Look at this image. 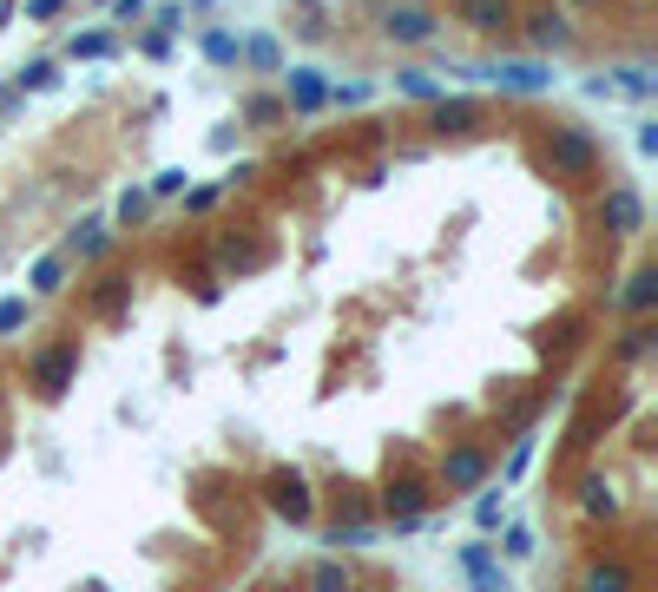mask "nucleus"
I'll return each instance as SVG.
<instances>
[{"instance_id": "obj_1", "label": "nucleus", "mask_w": 658, "mask_h": 592, "mask_svg": "<svg viewBox=\"0 0 658 592\" xmlns=\"http://www.w3.org/2000/svg\"><path fill=\"white\" fill-rule=\"evenodd\" d=\"M540 158H547V172L560 178V185H580V178L599 172V139L586 132V125H553L547 145H540Z\"/></svg>"}, {"instance_id": "obj_2", "label": "nucleus", "mask_w": 658, "mask_h": 592, "mask_svg": "<svg viewBox=\"0 0 658 592\" xmlns=\"http://www.w3.org/2000/svg\"><path fill=\"white\" fill-rule=\"evenodd\" d=\"M73 375H79V343H53L40 356H27V389L47 395V402H60L73 389Z\"/></svg>"}, {"instance_id": "obj_3", "label": "nucleus", "mask_w": 658, "mask_h": 592, "mask_svg": "<svg viewBox=\"0 0 658 592\" xmlns=\"http://www.w3.org/2000/svg\"><path fill=\"white\" fill-rule=\"evenodd\" d=\"M593 218L606 224L612 237H639V231H645V198H639V185H606V191H599V204H593Z\"/></svg>"}, {"instance_id": "obj_4", "label": "nucleus", "mask_w": 658, "mask_h": 592, "mask_svg": "<svg viewBox=\"0 0 658 592\" xmlns=\"http://www.w3.org/2000/svg\"><path fill=\"white\" fill-rule=\"evenodd\" d=\"M474 79L501 86V93H553V73L540 60H501V66H474Z\"/></svg>"}, {"instance_id": "obj_5", "label": "nucleus", "mask_w": 658, "mask_h": 592, "mask_svg": "<svg viewBox=\"0 0 658 592\" xmlns=\"http://www.w3.org/2000/svg\"><path fill=\"white\" fill-rule=\"evenodd\" d=\"M474 125H481V99H428V132L435 139H468Z\"/></svg>"}, {"instance_id": "obj_6", "label": "nucleus", "mask_w": 658, "mask_h": 592, "mask_svg": "<svg viewBox=\"0 0 658 592\" xmlns=\"http://www.w3.org/2000/svg\"><path fill=\"white\" fill-rule=\"evenodd\" d=\"M283 106H290V112H323V106H329V79L316 73V66H290Z\"/></svg>"}, {"instance_id": "obj_7", "label": "nucleus", "mask_w": 658, "mask_h": 592, "mask_svg": "<svg viewBox=\"0 0 658 592\" xmlns=\"http://www.w3.org/2000/svg\"><path fill=\"white\" fill-rule=\"evenodd\" d=\"M382 507H389V520L395 527H422V514H428V487L422 481H389V494H382Z\"/></svg>"}, {"instance_id": "obj_8", "label": "nucleus", "mask_w": 658, "mask_h": 592, "mask_svg": "<svg viewBox=\"0 0 658 592\" xmlns=\"http://www.w3.org/2000/svg\"><path fill=\"white\" fill-rule=\"evenodd\" d=\"M481 481H487V454L481 448H455L441 461V487H448V494H468V487H481Z\"/></svg>"}, {"instance_id": "obj_9", "label": "nucleus", "mask_w": 658, "mask_h": 592, "mask_svg": "<svg viewBox=\"0 0 658 592\" xmlns=\"http://www.w3.org/2000/svg\"><path fill=\"white\" fill-rule=\"evenodd\" d=\"M270 507L303 527V520H310V481H303V474H270Z\"/></svg>"}, {"instance_id": "obj_10", "label": "nucleus", "mask_w": 658, "mask_h": 592, "mask_svg": "<svg viewBox=\"0 0 658 592\" xmlns=\"http://www.w3.org/2000/svg\"><path fill=\"white\" fill-rule=\"evenodd\" d=\"M461 573L474 579V592H507V579H501V560H494V546H461Z\"/></svg>"}, {"instance_id": "obj_11", "label": "nucleus", "mask_w": 658, "mask_h": 592, "mask_svg": "<svg viewBox=\"0 0 658 592\" xmlns=\"http://www.w3.org/2000/svg\"><path fill=\"white\" fill-rule=\"evenodd\" d=\"M382 33L402 40V47H422V40H435V14H422V7H395V14L382 20Z\"/></svg>"}, {"instance_id": "obj_12", "label": "nucleus", "mask_w": 658, "mask_h": 592, "mask_svg": "<svg viewBox=\"0 0 658 592\" xmlns=\"http://www.w3.org/2000/svg\"><path fill=\"white\" fill-rule=\"evenodd\" d=\"M461 20L474 33H501V27H514V0H461Z\"/></svg>"}, {"instance_id": "obj_13", "label": "nucleus", "mask_w": 658, "mask_h": 592, "mask_svg": "<svg viewBox=\"0 0 658 592\" xmlns=\"http://www.w3.org/2000/svg\"><path fill=\"white\" fill-rule=\"evenodd\" d=\"M639 579H632V566H619V560H593L580 573V592H632Z\"/></svg>"}, {"instance_id": "obj_14", "label": "nucleus", "mask_w": 658, "mask_h": 592, "mask_svg": "<svg viewBox=\"0 0 658 592\" xmlns=\"http://www.w3.org/2000/svg\"><path fill=\"white\" fill-rule=\"evenodd\" d=\"M237 119H244V125H283V119H290V106H283L277 93H251L244 106H237Z\"/></svg>"}, {"instance_id": "obj_15", "label": "nucleus", "mask_w": 658, "mask_h": 592, "mask_svg": "<svg viewBox=\"0 0 658 592\" xmlns=\"http://www.w3.org/2000/svg\"><path fill=\"white\" fill-rule=\"evenodd\" d=\"M527 40L533 47H566V20L553 7H540V14H527Z\"/></svg>"}, {"instance_id": "obj_16", "label": "nucleus", "mask_w": 658, "mask_h": 592, "mask_svg": "<svg viewBox=\"0 0 658 592\" xmlns=\"http://www.w3.org/2000/svg\"><path fill=\"white\" fill-rule=\"evenodd\" d=\"M198 47H204L211 66H244V40H237V33H204Z\"/></svg>"}, {"instance_id": "obj_17", "label": "nucleus", "mask_w": 658, "mask_h": 592, "mask_svg": "<svg viewBox=\"0 0 658 592\" xmlns=\"http://www.w3.org/2000/svg\"><path fill=\"white\" fill-rule=\"evenodd\" d=\"M395 93H408V99H441V79L435 73H422V66H402V73H395Z\"/></svg>"}, {"instance_id": "obj_18", "label": "nucleus", "mask_w": 658, "mask_h": 592, "mask_svg": "<svg viewBox=\"0 0 658 592\" xmlns=\"http://www.w3.org/2000/svg\"><path fill=\"white\" fill-rule=\"evenodd\" d=\"M27 283H33L40 296H60V290H66V257H60V250H53V257H40Z\"/></svg>"}, {"instance_id": "obj_19", "label": "nucleus", "mask_w": 658, "mask_h": 592, "mask_svg": "<svg viewBox=\"0 0 658 592\" xmlns=\"http://www.w3.org/2000/svg\"><path fill=\"white\" fill-rule=\"evenodd\" d=\"M66 250H73V257H106V250H112V231H106V224H79Z\"/></svg>"}, {"instance_id": "obj_20", "label": "nucleus", "mask_w": 658, "mask_h": 592, "mask_svg": "<svg viewBox=\"0 0 658 592\" xmlns=\"http://www.w3.org/2000/svg\"><path fill=\"white\" fill-rule=\"evenodd\" d=\"M652 303H658V270H639V277L626 283V310H632V316H645Z\"/></svg>"}, {"instance_id": "obj_21", "label": "nucleus", "mask_w": 658, "mask_h": 592, "mask_svg": "<svg viewBox=\"0 0 658 592\" xmlns=\"http://www.w3.org/2000/svg\"><path fill=\"white\" fill-rule=\"evenodd\" d=\"M244 60L264 66V73H277V66H283V47L270 40V33H251V40H244Z\"/></svg>"}, {"instance_id": "obj_22", "label": "nucleus", "mask_w": 658, "mask_h": 592, "mask_svg": "<svg viewBox=\"0 0 658 592\" xmlns=\"http://www.w3.org/2000/svg\"><path fill=\"white\" fill-rule=\"evenodd\" d=\"M580 507H586L593 520H612V514H619V494H612L606 481H586V500H580Z\"/></svg>"}, {"instance_id": "obj_23", "label": "nucleus", "mask_w": 658, "mask_h": 592, "mask_svg": "<svg viewBox=\"0 0 658 592\" xmlns=\"http://www.w3.org/2000/svg\"><path fill=\"white\" fill-rule=\"evenodd\" d=\"M53 86H60V66L53 60H33L27 73H20V93H53Z\"/></svg>"}, {"instance_id": "obj_24", "label": "nucleus", "mask_w": 658, "mask_h": 592, "mask_svg": "<svg viewBox=\"0 0 658 592\" xmlns=\"http://www.w3.org/2000/svg\"><path fill=\"white\" fill-rule=\"evenodd\" d=\"M612 93H626V99H652V73H645V66H626V73L612 79Z\"/></svg>"}, {"instance_id": "obj_25", "label": "nucleus", "mask_w": 658, "mask_h": 592, "mask_svg": "<svg viewBox=\"0 0 658 592\" xmlns=\"http://www.w3.org/2000/svg\"><path fill=\"white\" fill-rule=\"evenodd\" d=\"M369 540H376L369 520H343V527H329V546H369Z\"/></svg>"}, {"instance_id": "obj_26", "label": "nucleus", "mask_w": 658, "mask_h": 592, "mask_svg": "<svg viewBox=\"0 0 658 592\" xmlns=\"http://www.w3.org/2000/svg\"><path fill=\"white\" fill-rule=\"evenodd\" d=\"M507 560H533V527L527 520H507Z\"/></svg>"}, {"instance_id": "obj_27", "label": "nucleus", "mask_w": 658, "mask_h": 592, "mask_svg": "<svg viewBox=\"0 0 658 592\" xmlns=\"http://www.w3.org/2000/svg\"><path fill=\"white\" fill-rule=\"evenodd\" d=\"M112 53V33H79L73 40V60H106Z\"/></svg>"}, {"instance_id": "obj_28", "label": "nucleus", "mask_w": 658, "mask_h": 592, "mask_svg": "<svg viewBox=\"0 0 658 592\" xmlns=\"http://www.w3.org/2000/svg\"><path fill=\"white\" fill-rule=\"evenodd\" d=\"M501 514H507V507H501V494H481V500H474V527H481V533H494V527H501Z\"/></svg>"}, {"instance_id": "obj_29", "label": "nucleus", "mask_w": 658, "mask_h": 592, "mask_svg": "<svg viewBox=\"0 0 658 592\" xmlns=\"http://www.w3.org/2000/svg\"><path fill=\"white\" fill-rule=\"evenodd\" d=\"M27 323V296H0V336H14Z\"/></svg>"}, {"instance_id": "obj_30", "label": "nucleus", "mask_w": 658, "mask_h": 592, "mask_svg": "<svg viewBox=\"0 0 658 592\" xmlns=\"http://www.w3.org/2000/svg\"><path fill=\"white\" fill-rule=\"evenodd\" d=\"M310 586H316V592H349V573H343L336 560H323V566H316V579H310Z\"/></svg>"}, {"instance_id": "obj_31", "label": "nucleus", "mask_w": 658, "mask_h": 592, "mask_svg": "<svg viewBox=\"0 0 658 592\" xmlns=\"http://www.w3.org/2000/svg\"><path fill=\"white\" fill-rule=\"evenodd\" d=\"M145 211H152V191H126V198H119V224H139Z\"/></svg>"}, {"instance_id": "obj_32", "label": "nucleus", "mask_w": 658, "mask_h": 592, "mask_svg": "<svg viewBox=\"0 0 658 592\" xmlns=\"http://www.w3.org/2000/svg\"><path fill=\"white\" fill-rule=\"evenodd\" d=\"M126 290H132L126 277H106V283H99V296H93V303H99V310H119V296H126Z\"/></svg>"}, {"instance_id": "obj_33", "label": "nucleus", "mask_w": 658, "mask_h": 592, "mask_svg": "<svg viewBox=\"0 0 658 592\" xmlns=\"http://www.w3.org/2000/svg\"><path fill=\"white\" fill-rule=\"evenodd\" d=\"M645 349H652V329H645V323H639V329H626V343H619V356L632 362V356H645Z\"/></svg>"}, {"instance_id": "obj_34", "label": "nucleus", "mask_w": 658, "mask_h": 592, "mask_svg": "<svg viewBox=\"0 0 658 592\" xmlns=\"http://www.w3.org/2000/svg\"><path fill=\"white\" fill-rule=\"evenodd\" d=\"M369 99V86H329V106H362Z\"/></svg>"}, {"instance_id": "obj_35", "label": "nucleus", "mask_w": 658, "mask_h": 592, "mask_svg": "<svg viewBox=\"0 0 658 592\" xmlns=\"http://www.w3.org/2000/svg\"><path fill=\"white\" fill-rule=\"evenodd\" d=\"M152 191H158V198H178V191H185V172H158Z\"/></svg>"}, {"instance_id": "obj_36", "label": "nucleus", "mask_w": 658, "mask_h": 592, "mask_svg": "<svg viewBox=\"0 0 658 592\" xmlns=\"http://www.w3.org/2000/svg\"><path fill=\"white\" fill-rule=\"evenodd\" d=\"M218 191H224V185H198V191L185 198V211H211V204H218Z\"/></svg>"}, {"instance_id": "obj_37", "label": "nucleus", "mask_w": 658, "mask_h": 592, "mask_svg": "<svg viewBox=\"0 0 658 592\" xmlns=\"http://www.w3.org/2000/svg\"><path fill=\"white\" fill-rule=\"evenodd\" d=\"M145 53H152V60H172V33H165V27L145 33Z\"/></svg>"}, {"instance_id": "obj_38", "label": "nucleus", "mask_w": 658, "mask_h": 592, "mask_svg": "<svg viewBox=\"0 0 658 592\" xmlns=\"http://www.w3.org/2000/svg\"><path fill=\"white\" fill-rule=\"evenodd\" d=\"M527 461H533V441H520L514 461H507V481H520V474H527Z\"/></svg>"}, {"instance_id": "obj_39", "label": "nucleus", "mask_w": 658, "mask_h": 592, "mask_svg": "<svg viewBox=\"0 0 658 592\" xmlns=\"http://www.w3.org/2000/svg\"><path fill=\"white\" fill-rule=\"evenodd\" d=\"M60 7H66V0H27V14H33V20H53Z\"/></svg>"}, {"instance_id": "obj_40", "label": "nucleus", "mask_w": 658, "mask_h": 592, "mask_svg": "<svg viewBox=\"0 0 658 592\" xmlns=\"http://www.w3.org/2000/svg\"><path fill=\"white\" fill-rule=\"evenodd\" d=\"M145 7H152V0H112V14H119V20H132V14H145Z\"/></svg>"}, {"instance_id": "obj_41", "label": "nucleus", "mask_w": 658, "mask_h": 592, "mask_svg": "<svg viewBox=\"0 0 658 592\" xmlns=\"http://www.w3.org/2000/svg\"><path fill=\"white\" fill-rule=\"evenodd\" d=\"M0 112H14V93H0Z\"/></svg>"}, {"instance_id": "obj_42", "label": "nucleus", "mask_w": 658, "mask_h": 592, "mask_svg": "<svg viewBox=\"0 0 658 592\" xmlns=\"http://www.w3.org/2000/svg\"><path fill=\"white\" fill-rule=\"evenodd\" d=\"M573 7H599V0H573Z\"/></svg>"}, {"instance_id": "obj_43", "label": "nucleus", "mask_w": 658, "mask_h": 592, "mask_svg": "<svg viewBox=\"0 0 658 592\" xmlns=\"http://www.w3.org/2000/svg\"><path fill=\"white\" fill-rule=\"evenodd\" d=\"M0 415H7V395H0Z\"/></svg>"}]
</instances>
